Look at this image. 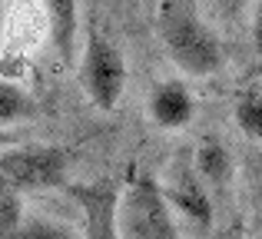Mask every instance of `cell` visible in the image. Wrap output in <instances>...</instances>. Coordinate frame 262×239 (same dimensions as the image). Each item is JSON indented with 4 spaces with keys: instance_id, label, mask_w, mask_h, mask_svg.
I'll return each mask as SVG.
<instances>
[{
    "instance_id": "cell-2",
    "label": "cell",
    "mask_w": 262,
    "mask_h": 239,
    "mask_svg": "<svg viewBox=\"0 0 262 239\" xmlns=\"http://www.w3.org/2000/svg\"><path fill=\"white\" fill-rule=\"evenodd\" d=\"M120 229L123 239H179L176 209L166 186L149 173H133L120 193Z\"/></svg>"
},
{
    "instance_id": "cell-16",
    "label": "cell",
    "mask_w": 262,
    "mask_h": 239,
    "mask_svg": "<svg viewBox=\"0 0 262 239\" xmlns=\"http://www.w3.org/2000/svg\"><path fill=\"white\" fill-rule=\"evenodd\" d=\"M219 4V10L226 13V17H239V13L249 7V0H216Z\"/></svg>"
},
{
    "instance_id": "cell-1",
    "label": "cell",
    "mask_w": 262,
    "mask_h": 239,
    "mask_svg": "<svg viewBox=\"0 0 262 239\" xmlns=\"http://www.w3.org/2000/svg\"><path fill=\"white\" fill-rule=\"evenodd\" d=\"M156 33L163 40V50L183 73L189 77H212L223 70L226 50L223 40L209 30V24L196 17L186 0H163L160 17H156Z\"/></svg>"
},
{
    "instance_id": "cell-3",
    "label": "cell",
    "mask_w": 262,
    "mask_h": 239,
    "mask_svg": "<svg viewBox=\"0 0 262 239\" xmlns=\"http://www.w3.org/2000/svg\"><path fill=\"white\" fill-rule=\"evenodd\" d=\"M80 83L86 90V100L96 110H116L123 90H126V60L120 47L103 33H90L83 53H80Z\"/></svg>"
},
{
    "instance_id": "cell-10",
    "label": "cell",
    "mask_w": 262,
    "mask_h": 239,
    "mask_svg": "<svg viewBox=\"0 0 262 239\" xmlns=\"http://www.w3.org/2000/svg\"><path fill=\"white\" fill-rule=\"evenodd\" d=\"M236 126L246 140L262 143V93L249 90L236 100Z\"/></svg>"
},
{
    "instance_id": "cell-14",
    "label": "cell",
    "mask_w": 262,
    "mask_h": 239,
    "mask_svg": "<svg viewBox=\"0 0 262 239\" xmlns=\"http://www.w3.org/2000/svg\"><path fill=\"white\" fill-rule=\"evenodd\" d=\"M249 189H252V200L262 206V153L249 156Z\"/></svg>"
},
{
    "instance_id": "cell-15",
    "label": "cell",
    "mask_w": 262,
    "mask_h": 239,
    "mask_svg": "<svg viewBox=\"0 0 262 239\" xmlns=\"http://www.w3.org/2000/svg\"><path fill=\"white\" fill-rule=\"evenodd\" d=\"M252 50L262 60V0L256 4V13H252Z\"/></svg>"
},
{
    "instance_id": "cell-4",
    "label": "cell",
    "mask_w": 262,
    "mask_h": 239,
    "mask_svg": "<svg viewBox=\"0 0 262 239\" xmlns=\"http://www.w3.org/2000/svg\"><path fill=\"white\" fill-rule=\"evenodd\" d=\"M70 153L60 146H17L0 153V173L4 186L13 189H57L67 183Z\"/></svg>"
},
{
    "instance_id": "cell-12",
    "label": "cell",
    "mask_w": 262,
    "mask_h": 239,
    "mask_svg": "<svg viewBox=\"0 0 262 239\" xmlns=\"http://www.w3.org/2000/svg\"><path fill=\"white\" fill-rule=\"evenodd\" d=\"M30 100H27V93L20 90V86H13L10 80H4L0 83V123L4 126H10V123L30 117Z\"/></svg>"
},
{
    "instance_id": "cell-13",
    "label": "cell",
    "mask_w": 262,
    "mask_h": 239,
    "mask_svg": "<svg viewBox=\"0 0 262 239\" xmlns=\"http://www.w3.org/2000/svg\"><path fill=\"white\" fill-rule=\"evenodd\" d=\"M24 226V206H20V189L4 186V200H0V236L17 239Z\"/></svg>"
},
{
    "instance_id": "cell-9",
    "label": "cell",
    "mask_w": 262,
    "mask_h": 239,
    "mask_svg": "<svg viewBox=\"0 0 262 239\" xmlns=\"http://www.w3.org/2000/svg\"><path fill=\"white\" fill-rule=\"evenodd\" d=\"M192 166H196V173L203 176L206 183L223 186V183L232 176V156H229V149H226L216 136H206V140L196 146V160H192Z\"/></svg>"
},
{
    "instance_id": "cell-8",
    "label": "cell",
    "mask_w": 262,
    "mask_h": 239,
    "mask_svg": "<svg viewBox=\"0 0 262 239\" xmlns=\"http://www.w3.org/2000/svg\"><path fill=\"white\" fill-rule=\"evenodd\" d=\"M47 24H50V40L60 63L70 67L73 47H77V24H80V0H43Z\"/></svg>"
},
{
    "instance_id": "cell-5",
    "label": "cell",
    "mask_w": 262,
    "mask_h": 239,
    "mask_svg": "<svg viewBox=\"0 0 262 239\" xmlns=\"http://www.w3.org/2000/svg\"><path fill=\"white\" fill-rule=\"evenodd\" d=\"M67 193L83 213V239H123L120 186L116 183H70Z\"/></svg>"
},
{
    "instance_id": "cell-11",
    "label": "cell",
    "mask_w": 262,
    "mask_h": 239,
    "mask_svg": "<svg viewBox=\"0 0 262 239\" xmlns=\"http://www.w3.org/2000/svg\"><path fill=\"white\" fill-rule=\"evenodd\" d=\"M17 239H83V236H77L67 223H60V220H50V216H30V220H24Z\"/></svg>"
},
{
    "instance_id": "cell-6",
    "label": "cell",
    "mask_w": 262,
    "mask_h": 239,
    "mask_svg": "<svg viewBox=\"0 0 262 239\" xmlns=\"http://www.w3.org/2000/svg\"><path fill=\"white\" fill-rule=\"evenodd\" d=\"M203 183L206 180L196 173V166L176 163L173 180H169V186H166V196L186 223H192V226H199V229H209L212 226V200H209Z\"/></svg>"
},
{
    "instance_id": "cell-7",
    "label": "cell",
    "mask_w": 262,
    "mask_h": 239,
    "mask_svg": "<svg viewBox=\"0 0 262 239\" xmlns=\"http://www.w3.org/2000/svg\"><path fill=\"white\" fill-rule=\"evenodd\" d=\"M146 110L160 129H186L196 117V100L183 80H160L149 90Z\"/></svg>"
}]
</instances>
